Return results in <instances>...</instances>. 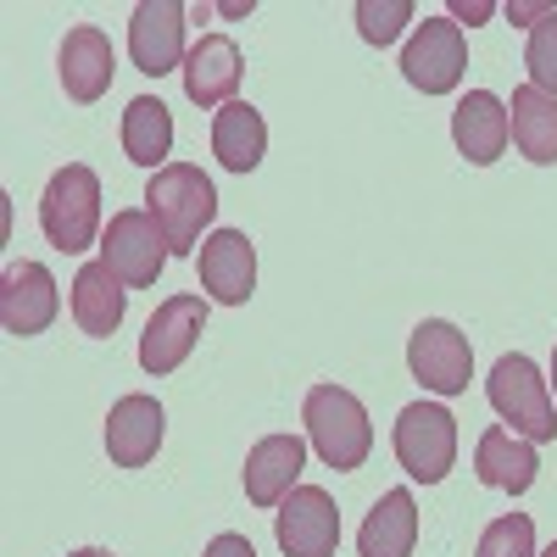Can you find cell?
<instances>
[{
    "label": "cell",
    "instance_id": "cell-8",
    "mask_svg": "<svg viewBox=\"0 0 557 557\" xmlns=\"http://www.w3.org/2000/svg\"><path fill=\"white\" fill-rule=\"evenodd\" d=\"M462 67H469L462 23H451V17H424V23H418V34L407 39V51H401L407 84L424 89V96H446V89H457Z\"/></svg>",
    "mask_w": 557,
    "mask_h": 557
},
{
    "label": "cell",
    "instance_id": "cell-9",
    "mask_svg": "<svg viewBox=\"0 0 557 557\" xmlns=\"http://www.w3.org/2000/svg\"><path fill=\"white\" fill-rule=\"evenodd\" d=\"M273 535L285 557H335L341 546V513L323 485H296L273 513Z\"/></svg>",
    "mask_w": 557,
    "mask_h": 557
},
{
    "label": "cell",
    "instance_id": "cell-6",
    "mask_svg": "<svg viewBox=\"0 0 557 557\" xmlns=\"http://www.w3.org/2000/svg\"><path fill=\"white\" fill-rule=\"evenodd\" d=\"M168 257L173 251H168V240H162V228H157L151 212H139V207L112 212L107 235H101V262L123 278L128 290H151L162 278V268H168Z\"/></svg>",
    "mask_w": 557,
    "mask_h": 557
},
{
    "label": "cell",
    "instance_id": "cell-4",
    "mask_svg": "<svg viewBox=\"0 0 557 557\" xmlns=\"http://www.w3.org/2000/svg\"><path fill=\"white\" fill-rule=\"evenodd\" d=\"M396 462L424 480V485H441L457 462V418L441 407V401H412L396 412Z\"/></svg>",
    "mask_w": 557,
    "mask_h": 557
},
{
    "label": "cell",
    "instance_id": "cell-21",
    "mask_svg": "<svg viewBox=\"0 0 557 557\" xmlns=\"http://www.w3.org/2000/svg\"><path fill=\"white\" fill-rule=\"evenodd\" d=\"M418 546V507H412V491H385L374 502V513L362 519V535H357V552L362 557H412Z\"/></svg>",
    "mask_w": 557,
    "mask_h": 557
},
{
    "label": "cell",
    "instance_id": "cell-18",
    "mask_svg": "<svg viewBox=\"0 0 557 557\" xmlns=\"http://www.w3.org/2000/svg\"><path fill=\"white\" fill-rule=\"evenodd\" d=\"M451 139H457V151L469 157L474 168H491L507 151V139H513L507 107L491 96V89H469V96L457 101V112H451Z\"/></svg>",
    "mask_w": 557,
    "mask_h": 557
},
{
    "label": "cell",
    "instance_id": "cell-26",
    "mask_svg": "<svg viewBox=\"0 0 557 557\" xmlns=\"http://www.w3.org/2000/svg\"><path fill=\"white\" fill-rule=\"evenodd\" d=\"M480 557H541V552H535V524H530V513H502V519L480 535Z\"/></svg>",
    "mask_w": 557,
    "mask_h": 557
},
{
    "label": "cell",
    "instance_id": "cell-29",
    "mask_svg": "<svg viewBox=\"0 0 557 557\" xmlns=\"http://www.w3.org/2000/svg\"><path fill=\"white\" fill-rule=\"evenodd\" d=\"M446 17H451V23L462 17V23L474 28V23H485V17H491V0H451V12H446Z\"/></svg>",
    "mask_w": 557,
    "mask_h": 557
},
{
    "label": "cell",
    "instance_id": "cell-25",
    "mask_svg": "<svg viewBox=\"0 0 557 557\" xmlns=\"http://www.w3.org/2000/svg\"><path fill=\"white\" fill-rule=\"evenodd\" d=\"M412 23V0H357V34L368 45H391Z\"/></svg>",
    "mask_w": 557,
    "mask_h": 557
},
{
    "label": "cell",
    "instance_id": "cell-13",
    "mask_svg": "<svg viewBox=\"0 0 557 557\" xmlns=\"http://www.w3.org/2000/svg\"><path fill=\"white\" fill-rule=\"evenodd\" d=\"M201 285L218 307H246L257 290V246L240 228H218L201 240Z\"/></svg>",
    "mask_w": 557,
    "mask_h": 557
},
{
    "label": "cell",
    "instance_id": "cell-7",
    "mask_svg": "<svg viewBox=\"0 0 557 557\" xmlns=\"http://www.w3.org/2000/svg\"><path fill=\"white\" fill-rule=\"evenodd\" d=\"M407 368H412V380L424 391L462 396V391H469V374H474L469 335H462L457 323H446V318H424L407 335Z\"/></svg>",
    "mask_w": 557,
    "mask_h": 557
},
{
    "label": "cell",
    "instance_id": "cell-30",
    "mask_svg": "<svg viewBox=\"0 0 557 557\" xmlns=\"http://www.w3.org/2000/svg\"><path fill=\"white\" fill-rule=\"evenodd\" d=\"M73 557H112L107 546H84V552H73Z\"/></svg>",
    "mask_w": 557,
    "mask_h": 557
},
{
    "label": "cell",
    "instance_id": "cell-19",
    "mask_svg": "<svg viewBox=\"0 0 557 557\" xmlns=\"http://www.w3.org/2000/svg\"><path fill=\"white\" fill-rule=\"evenodd\" d=\"M474 474L491 485V491H507V496H524L541 474V457H535V441L513 435V430H485L480 446H474Z\"/></svg>",
    "mask_w": 557,
    "mask_h": 557
},
{
    "label": "cell",
    "instance_id": "cell-20",
    "mask_svg": "<svg viewBox=\"0 0 557 557\" xmlns=\"http://www.w3.org/2000/svg\"><path fill=\"white\" fill-rule=\"evenodd\" d=\"M123 312H128V285L107 262H84L78 278H73V318H78V330L107 341L123 323Z\"/></svg>",
    "mask_w": 557,
    "mask_h": 557
},
{
    "label": "cell",
    "instance_id": "cell-28",
    "mask_svg": "<svg viewBox=\"0 0 557 557\" xmlns=\"http://www.w3.org/2000/svg\"><path fill=\"white\" fill-rule=\"evenodd\" d=\"M201 557H257V552H251V541H246V535H218Z\"/></svg>",
    "mask_w": 557,
    "mask_h": 557
},
{
    "label": "cell",
    "instance_id": "cell-27",
    "mask_svg": "<svg viewBox=\"0 0 557 557\" xmlns=\"http://www.w3.org/2000/svg\"><path fill=\"white\" fill-rule=\"evenodd\" d=\"M524 67H530V84H535V89L557 96V12H552V17H541V23L530 28Z\"/></svg>",
    "mask_w": 557,
    "mask_h": 557
},
{
    "label": "cell",
    "instance_id": "cell-31",
    "mask_svg": "<svg viewBox=\"0 0 557 557\" xmlns=\"http://www.w3.org/2000/svg\"><path fill=\"white\" fill-rule=\"evenodd\" d=\"M552 385H557V351H552Z\"/></svg>",
    "mask_w": 557,
    "mask_h": 557
},
{
    "label": "cell",
    "instance_id": "cell-1",
    "mask_svg": "<svg viewBox=\"0 0 557 557\" xmlns=\"http://www.w3.org/2000/svg\"><path fill=\"white\" fill-rule=\"evenodd\" d=\"M146 212L157 218L162 228V240L173 257H190L196 240H201V228L218 218V190H212V178L190 162H168L162 173H151L146 184Z\"/></svg>",
    "mask_w": 557,
    "mask_h": 557
},
{
    "label": "cell",
    "instance_id": "cell-22",
    "mask_svg": "<svg viewBox=\"0 0 557 557\" xmlns=\"http://www.w3.org/2000/svg\"><path fill=\"white\" fill-rule=\"evenodd\" d=\"M268 151V123L251 101H228L223 112H212V157L228 173H251Z\"/></svg>",
    "mask_w": 557,
    "mask_h": 557
},
{
    "label": "cell",
    "instance_id": "cell-16",
    "mask_svg": "<svg viewBox=\"0 0 557 557\" xmlns=\"http://www.w3.org/2000/svg\"><path fill=\"white\" fill-rule=\"evenodd\" d=\"M112 39L101 34V28H89V23H78V28H67V39H62V51H57V73H62V89H67V101H101L107 89H112Z\"/></svg>",
    "mask_w": 557,
    "mask_h": 557
},
{
    "label": "cell",
    "instance_id": "cell-17",
    "mask_svg": "<svg viewBox=\"0 0 557 557\" xmlns=\"http://www.w3.org/2000/svg\"><path fill=\"white\" fill-rule=\"evenodd\" d=\"M301 469H307V441H296V435H262L246 451V496L257 507H278L296 491Z\"/></svg>",
    "mask_w": 557,
    "mask_h": 557
},
{
    "label": "cell",
    "instance_id": "cell-5",
    "mask_svg": "<svg viewBox=\"0 0 557 557\" xmlns=\"http://www.w3.org/2000/svg\"><path fill=\"white\" fill-rule=\"evenodd\" d=\"M491 407L513 424V435L524 441H552L557 435V407L546 396V380L541 368L524 357V351H507L496 368H491Z\"/></svg>",
    "mask_w": 557,
    "mask_h": 557
},
{
    "label": "cell",
    "instance_id": "cell-12",
    "mask_svg": "<svg viewBox=\"0 0 557 557\" xmlns=\"http://www.w3.org/2000/svg\"><path fill=\"white\" fill-rule=\"evenodd\" d=\"M57 307H62V296H57L51 268H39V262L7 268V278H0V323H7V335L28 341L39 330H51Z\"/></svg>",
    "mask_w": 557,
    "mask_h": 557
},
{
    "label": "cell",
    "instance_id": "cell-10",
    "mask_svg": "<svg viewBox=\"0 0 557 557\" xmlns=\"http://www.w3.org/2000/svg\"><path fill=\"white\" fill-rule=\"evenodd\" d=\"M207 330V301L201 296H168L151 323H146V335H139V368L146 374H173V368H184V357L196 351Z\"/></svg>",
    "mask_w": 557,
    "mask_h": 557
},
{
    "label": "cell",
    "instance_id": "cell-23",
    "mask_svg": "<svg viewBox=\"0 0 557 557\" xmlns=\"http://www.w3.org/2000/svg\"><path fill=\"white\" fill-rule=\"evenodd\" d=\"M507 123H513V146L524 151V162L552 168L557 162V96L535 84L513 89V107H507Z\"/></svg>",
    "mask_w": 557,
    "mask_h": 557
},
{
    "label": "cell",
    "instance_id": "cell-32",
    "mask_svg": "<svg viewBox=\"0 0 557 557\" xmlns=\"http://www.w3.org/2000/svg\"><path fill=\"white\" fill-rule=\"evenodd\" d=\"M541 557H557V541H552V546H546V552H541Z\"/></svg>",
    "mask_w": 557,
    "mask_h": 557
},
{
    "label": "cell",
    "instance_id": "cell-15",
    "mask_svg": "<svg viewBox=\"0 0 557 557\" xmlns=\"http://www.w3.org/2000/svg\"><path fill=\"white\" fill-rule=\"evenodd\" d=\"M162 430H168V412L157 396H123L112 412H107V451L117 469H146L162 446Z\"/></svg>",
    "mask_w": 557,
    "mask_h": 557
},
{
    "label": "cell",
    "instance_id": "cell-14",
    "mask_svg": "<svg viewBox=\"0 0 557 557\" xmlns=\"http://www.w3.org/2000/svg\"><path fill=\"white\" fill-rule=\"evenodd\" d=\"M235 89H240V45L228 34H201L190 45V57H184V96L196 107L223 112L235 101Z\"/></svg>",
    "mask_w": 557,
    "mask_h": 557
},
{
    "label": "cell",
    "instance_id": "cell-2",
    "mask_svg": "<svg viewBox=\"0 0 557 557\" xmlns=\"http://www.w3.org/2000/svg\"><path fill=\"white\" fill-rule=\"evenodd\" d=\"M301 418H307V441H312V451L330 462L335 474L362 469L368 451H374V430H368L362 401H357L351 391H341V385H312Z\"/></svg>",
    "mask_w": 557,
    "mask_h": 557
},
{
    "label": "cell",
    "instance_id": "cell-11",
    "mask_svg": "<svg viewBox=\"0 0 557 557\" xmlns=\"http://www.w3.org/2000/svg\"><path fill=\"white\" fill-rule=\"evenodd\" d=\"M184 7L178 0H139L134 17H128V62L146 73V78H162L173 67H184Z\"/></svg>",
    "mask_w": 557,
    "mask_h": 557
},
{
    "label": "cell",
    "instance_id": "cell-24",
    "mask_svg": "<svg viewBox=\"0 0 557 557\" xmlns=\"http://www.w3.org/2000/svg\"><path fill=\"white\" fill-rule=\"evenodd\" d=\"M123 151H128V162L151 168V173L168 168L173 117H168V107H162L157 96H134V101L123 107Z\"/></svg>",
    "mask_w": 557,
    "mask_h": 557
},
{
    "label": "cell",
    "instance_id": "cell-3",
    "mask_svg": "<svg viewBox=\"0 0 557 557\" xmlns=\"http://www.w3.org/2000/svg\"><path fill=\"white\" fill-rule=\"evenodd\" d=\"M39 228L57 251H89L101 235V178L96 168L67 162L62 173H51L39 196Z\"/></svg>",
    "mask_w": 557,
    "mask_h": 557
}]
</instances>
